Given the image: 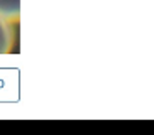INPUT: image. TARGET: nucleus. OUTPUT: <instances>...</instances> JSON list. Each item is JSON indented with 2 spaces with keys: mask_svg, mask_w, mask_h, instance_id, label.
Listing matches in <instances>:
<instances>
[{
  "mask_svg": "<svg viewBox=\"0 0 154 135\" xmlns=\"http://www.w3.org/2000/svg\"><path fill=\"white\" fill-rule=\"evenodd\" d=\"M14 44V31H12V22L0 17V54H7L12 49Z\"/></svg>",
  "mask_w": 154,
  "mask_h": 135,
  "instance_id": "obj_1",
  "label": "nucleus"
},
{
  "mask_svg": "<svg viewBox=\"0 0 154 135\" xmlns=\"http://www.w3.org/2000/svg\"><path fill=\"white\" fill-rule=\"evenodd\" d=\"M0 17L17 22L20 19V0H0Z\"/></svg>",
  "mask_w": 154,
  "mask_h": 135,
  "instance_id": "obj_2",
  "label": "nucleus"
}]
</instances>
